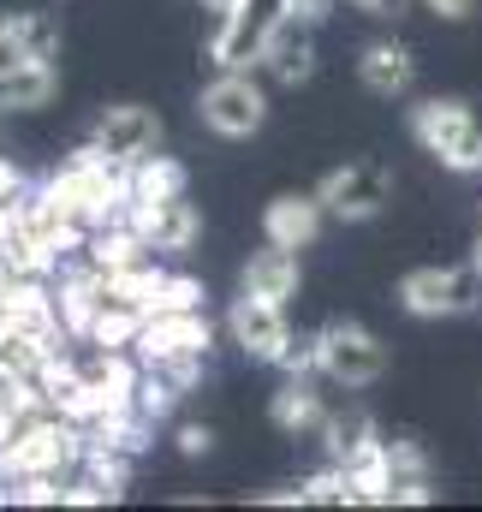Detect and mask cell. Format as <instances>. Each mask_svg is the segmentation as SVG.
I'll return each instance as SVG.
<instances>
[{
	"mask_svg": "<svg viewBox=\"0 0 482 512\" xmlns=\"http://www.w3.org/2000/svg\"><path fill=\"white\" fill-rule=\"evenodd\" d=\"M24 66V42H18V30H12V18L0 24V78H12Z\"/></svg>",
	"mask_w": 482,
	"mask_h": 512,
	"instance_id": "1f68e13d",
	"label": "cell"
},
{
	"mask_svg": "<svg viewBox=\"0 0 482 512\" xmlns=\"http://www.w3.org/2000/svg\"><path fill=\"white\" fill-rule=\"evenodd\" d=\"M304 501H316V507H352V501H363V495H358V483H352V471L334 465V471H322V477L304 483Z\"/></svg>",
	"mask_w": 482,
	"mask_h": 512,
	"instance_id": "83f0119b",
	"label": "cell"
},
{
	"mask_svg": "<svg viewBox=\"0 0 482 512\" xmlns=\"http://www.w3.org/2000/svg\"><path fill=\"white\" fill-rule=\"evenodd\" d=\"M346 471H352L363 501H393V453H387V441H363L346 459Z\"/></svg>",
	"mask_w": 482,
	"mask_h": 512,
	"instance_id": "603a6c76",
	"label": "cell"
},
{
	"mask_svg": "<svg viewBox=\"0 0 482 512\" xmlns=\"http://www.w3.org/2000/svg\"><path fill=\"white\" fill-rule=\"evenodd\" d=\"M227 328H233V340H239L256 364H280V352H286V340H292V334H286L280 304H274V298H262V292H244V298H233Z\"/></svg>",
	"mask_w": 482,
	"mask_h": 512,
	"instance_id": "9c48e42d",
	"label": "cell"
},
{
	"mask_svg": "<svg viewBox=\"0 0 482 512\" xmlns=\"http://www.w3.org/2000/svg\"><path fill=\"white\" fill-rule=\"evenodd\" d=\"M203 6H209V12H221V18H227V12H239L244 0H203Z\"/></svg>",
	"mask_w": 482,
	"mask_h": 512,
	"instance_id": "8d00e7d4",
	"label": "cell"
},
{
	"mask_svg": "<svg viewBox=\"0 0 482 512\" xmlns=\"http://www.w3.org/2000/svg\"><path fill=\"white\" fill-rule=\"evenodd\" d=\"M268 417H274V429H286V435H304V429H322V423H328L322 399L310 393V382H304V376H298L292 387H280V393H274Z\"/></svg>",
	"mask_w": 482,
	"mask_h": 512,
	"instance_id": "44dd1931",
	"label": "cell"
},
{
	"mask_svg": "<svg viewBox=\"0 0 482 512\" xmlns=\"http://www.w3.org/2000/svg\"><path fill=\"white\" fill-rule=\"evenodd\" d=\"M322 435H328V453H334V465H346L363 441H375V423H369L363 411H346V417H328V423H322Z\"/></svg>",
	"mask_w": 482,
	"mask_h": 512,
	"instance_id": "484cf974",
	"label": "cell"
},
{
	"mask_svg": "<svg viewBox=\"0 0 482 512\" xmlns=\"http://www.w3.org/2000/svg\"><path fill=\"white\" fill-rule=\"evenodd\" d=\"M143 251H149V239L137 227H96L90 233V268H102V274H120L131 262H143Z\"/></svg>",
	"mask_w": 482,
	"mask_h": 512,
	"instance_id": "cb8c5ba5",
	"label": "cell"
},
{
	"mask_svg": "<svg viewBox=\"0 0 482 512\" xmlns=\"http://www.w3.org/2000/svg\"><path fill=\"white\" fill-rule=\"evenodd\" d=\"M471 108L477 102H459V96H435V102H417L411 108V137L429 149V155H453V143L465 137V126H471Z\"/></svg>",
	"mask_w": 482,
	"mask_h": 512,
	"instance_id": "5bb4252c",
	"label": "cell"
},
{
	"mask_svg": "<svg viewBox=\"0 0 482 512\" xmlns=\"http://www.w3.org/2000/svg\"><path fill=\"white\" fill-rule=\"evenodd\" d=\"M161 197H185V167L167 155L131 161V203H161Z\"/></svg>",
	"mask_w": 482,
	"mask_h": 512,
	"instance_id": "7402d4cb",
	"label": "cell"
},
{
	"mask_svg": "<svg viewBox=\"0 0 482 512\" xmlns=\"http://www.w3.org/2000/svg\"><path fill=\"white\" fill-rule=\"evenodd\" d=\"M209 447H215V435H209L203 423H191V429H179V453H185V459H203Z\"/></svg>",
	"mask_w": 482,
	"mask_h": 512,
	"instance_id": "d6a6232c",
	"label": "cell"
},
{
	"mask_svg": "<svg viewBox=\"0 0 482 512\" xmlns=\"http://www.w3.org/2000/svg\"><path fill=\"white\" fill-rule=\"evenodd\" d=\"M102 304H108V274L102 268H78V274L60 280V322H66V334H90Z\"/></svg>",
	"mask_w": 482,
	"mask_h": 512,
	"instance_id": "2e32d148",
	"label": "cell"
},
{
	"mask_svg": "<svg viewBox=\"0 0 482 512\" xmlns=\"http://www.w3.org/2000/svg\"><path fill=\"white\" fill-rule=\"evenodd\" d=\"M137 358L179 376V382H191L197 364L209 358V322L197 310H155L143 322V334H137Z\"/></svg>",
	"mask_w": 482,
	"mask_h": 512,
	"instance_id": "7a4b0ae2",
	"label": "cell"
},
{
	"mask_svg": "<svg viewBox=\"0 0 482 512\" xmlns=\"http://www.w3.org/2000/svg\"><path fill=\"white\" fill-rule=\"evenodd\" d=\"M429 6H435V12H441V18H465V12H471V6H477V0H429Z\"/></svg>",
	"mask_w": 482,
	"mask_h": 512,
	"instance_id": "e575fe53",
	"label": "cell"
},
{
	"mask_svg": "<svg viewBox=\"0 0 482 512\" xmlns=\"http://www.w3.org/2000/svg\"><path fill=\"white\" fill-rule=\"evenodd\" d=\"M203 304V280H191V274H167L161 280V298H155V310H197ZM149 310V316H155Z\"/></svg>",
	"mask_w": 482,
	"mask_h": 512,
	"instance_id": "f1b7e54d",
	"label": "cell"
},
{
	"mask_svg": "<svg viewBox=\"0 0 482 512\" xmlns=\"http://www.w3.org/2000/svg\"><path fill=\"white\" fill-rule=\"evenodd\" d=\"M48 197L78 221V227H114L120 221V209H131V167L120 161H108L96 143L90 149H78L54 179H48Z\"/></svg>",
	"mask_w": 482,
	"mask_h": 512,
	"instance_id": "6da1fadb",
	"label": "cell"
},
{
	"mask_svg": "<svg viewBox=\"0 0 482 512\" xmlns=\"http://www.w3.org/2000/svg\"><path fill=\"white\" fill-rule=\"evenodd\" d=\"M387 191H393V179H387V167H375V161H346V167H334V173L316 185L322 209L340 215V221H369V215H381Z\"/></svg>",
	"mask_w": 482,
	"mask_h": 512,
	"instance_id": "8992f818",
	"label": "cell"
},
{
	"mask_svg": "<svg viewBox=\"0 0 482 512\" xmlns=\"http://www.w3.org/2000/svg\"><path fill=\"white\" fill-rule=\"evenodd\" d=\"M387 453H393V501L423 507L429 501V459H423V447L417 441H387Z\"/></svg>",
	"mask_w": 482,
	"mask_h": 512,
	"instance_id": "d4e9b609",
	"label": "cell"
},
{
	"mask_svg": "<svg viewBox=\"0 0 482 512\" xmlns=\"http://www.w3.org/2000/svg\"><path fill=\"white\" fill-rule=\"evenodd\" d=\"M322 197H298V191H286V197H274L268 209H262V233L274 239V245H286V251H304L316 233H322Z\"/></svg>",
	"mask_w": 482,
	"mask_h": 512,
	"instance_id": "9a60e30c",
	"label": "cell"
},
{
	"mask_svg": "<svg viewBox=\"0 0 482 512\" xmlns=\"http://www.w3.org/2000/svg\"><path fill=\"white\" fill-rule=\"evenodd\" d=\"M310 30H316V24L298 18V12H280V18H274L268 48H262V66H268L280 84H304V78L316 72V36H310Z\"/></svg>",
	"mask_w": 482,
	"mask_h": 512,
	"instance_id": "8fae6325",
	"label": "cell"
},
{
	"mask_svg": "<svg viewBox=\"0 0 482 512\" xmlns=\"http://www.w3.org/2000/svg\"><path fill=\"white\" fill-rule=\"evenodd\" d=\"M465 268H471V280H477V292H482V245L471 251V262H465Z\"/></svg>",
	"mask_w": 482,
	"mask_h": 512,
	"instance_id": "74e56055",
	"label": "cell"
},
{
	"mask_svg": "<svg viewBox=\"0 0 482 512\" xmlns=\"http://www.w3.org/2000/svg\"><path fill=\"white\" fill-rule=\"evenodd\" d=\"M197 114H203V126L221 131V137H250V131H262L268 102H262V90H256L244 72H221V78L197 96Z\"/></svg>",
	"mask_w": 482,
	"mask_h": 512,
	"instance_id": "52a82bcc",
	"label": "cell"
},
{
	"mask_svg": "<svg viewBox=\"0 0 482 512\" xmlns=\"http://www.w3.org/2000/svg\"><path fill=\"white\" fill-rule=\"evenodd\" d=\"M12 30H18V42H24V60H54V54H60V24H54V18L18 12Z\"/></svg>",
	"mask_w": 482,
	"mask_h": 512,
	"instance_id": "4316f807",
	"label": "cell"
},
{
	"mask_svg": "<svg viewBox=\"0 0 482 512\" xmlns=\"http://www.w3.org/2000/svg\"><path fill=\"white\" fill-rule=\"evenodd\" d=\"M131 227L149 239V251H185L197 239V209L185 197H161V203H131Z\"/></svg>",
	"mask_w": 482,
	"mask_h": 512,
	"instance_id": "4fadbf2b",
	"label": "cell"
},
{
	"mask_svg": "<svg viewBox=\"0 0 482 512\" xmlns=\"http://www.w3.org/2000/svg\"><path fill=\"white\" fill-rule=\"evenodd\" d=\"M54 66L48 60H24L12 78H0V114H30V108H48L54 102Z\"/></svg>",
	"mask_w": 482,
	"mask_h": 512,
	"instance_id": "d6986e66",
	"label": "cell"
},
{
	"mask_svg": "<svg viewBox=\"0 0 482 512\" xmlns=\"http://www.w3.org/2000/svg\"><path fill=\"white\" fill-rule=\"evenodd\" d=\"M244 292H262V298L286 304V298L298 292V256L268 239V251H256L250 256V268H244Z\"/></svg>",
	"mask_w": 482,
	"mask_h": 512,
	"instance_id": "ac0fdd59",
	"label": "cell"
},
{
	"mask_svg": "<svg viewBox=\"0 0 482 512\" xmlns=\"http://www.w3.org/2000/svg\"><path fill=\"white\" fill-rule=\"evenodd\" d=\"M316 346H322V376L340 387H369V382H381V370H387V346L369 328H358V322H328L316 334Z\"/></svg>",
	"mask_w": 482,
	"mask_h": 512,
	"instance_id": "277c9868",
	"label": "cell"
},
{
	"mask_svg": "<svg viewBox=\"0 0 482 512\" xmlns=\"http://www.w3.org/2000/svg\"><path fill=\"white\" fill-rule=\"evenodd\" d=\"M280 12H286V0H244L239 12L221 18V30H215V42H209V60H215L221 72H244L250 60H262L268 30H274Z\"/></svg>",
	"mask_w": 482,
	"mask_h": 512,
	"instance_id": "5b68a950",
	"label": "cell"
},
{
	"mask_svg": "<svg viewBox=\"0 0 482 512\" xmlns=\"http://www.w3.org/2000/svg\"><path fill=\"white\" fill-rule=\"evenodd\" d=\"M358 78L375 90V96H405V90H411V78H417V66H411V54H405V48L375 42V48H363Z\"/></svg>",
	"mask_w": 482,
	"mask_h": 512,
	"instance_id": "ffe728a7",
	"label": "cell"
},
{
	"mask_svg": "<svg viewBox=\"0 0 482 512\" xmlns=\"http://www.w3.org/2000/svg\"><path fill=\"white\" fill-rule=\"evenodd\" d=\"M125 489H114L108 477H96V471H84L72 489H66V507H108V501H120Z\"/></svg>",
	"mask_w": 482,
	"mask_h": 512,
	"instance_id": "f546056e",
	"label": "cell"
},
{
	"mask_svg": "<svg viewBox=\"0 0 482 512\" xmlns=\"http://www.w3.org/2000/svg\"><path fill=\"white\" fill-rule=\"evenodd\" d=\"M18 197H24V179H18V167H6V161H0V209H12Z\"/></svg>",
	"mask_w": 482,
	"mask_h": 512,
	"instance_id": "836d02e7",
	"label": "cell"
},
{
	"mask_svg": "<svg viewBox=\"0 0 482 512\" xmlns=\"http://www.w3.org/2000/svg\"><path fill=\"white\" fill-rule=\"evenodd\" d=\"M143 322H149V310L143 304H131V298H120L114 286H108V304L96 310V322H90V346L96 352H120V346H137V334H143Z\"/></svg>",
	"mask_w": 482,
	"mask_h": 512,
	"instance_id": "e0dca14e",
	"label": "cell"
},
{
	"mask_svg": "<svg viewBox=\"0 0 482 512\" xmlns=\"http://www.w3.org/2000/svg\"><path fill=\"white\" fill-rule=\"evenodd\" d=\"M108 161H143V155H155V143H161V120L149 114V108H137V102H120V108H108L102 120H96V137H90Z\"/></svg>",
	"mask_w": 482,
	"mask_h": 512,
	"instance_id": "30bf717a",
	"label": "cell"
},
{
	"mask_svg": "<svg viewBox=\"0 0 482 512\" xmlns=\"http://www.w3.org/2000/svg\"><path fill=\"white\" fill-rule=\"evenodd\" d=\"M447 167H459V173H471V167H482V108H471V126H465V137L453 143Z\"/></svg>",
	"mask_w": 482,
	"mask_h": 512,
	"instance_id": "4dcf8cb0",
	"label": "cell"
},
{
	"mask_svg": "<svg viewBox=\"0 0 482 512\" xmlns=\"http://www.w3.org/2000/svg\"><path fill=\"white\" fill-rule=\"evenodd\" d=\"M60 328H66L60 322V298H48L36 280H12V292H6V334H24V340L54 352Z\"/></svg>",
	"mask_w": 482,
	"mask_h": 512,
	"instance_id": "7c38bea8",
	"label": "cell"
},
{
	"mask_svg": "<svg viewBox=\"0 0 482 512\" xmlns=\"http://www.w3.org/2000/svg\"><path fill=\"white\" fill-rule=\"evenodd\" d=\"M0 459L12 477H54L60 465L78 459V429L54 417H24L0 435Z\"/></svg>",
	"mask_w": 482,
	"mask_h": 512,
	"instance_id": "3957f363",
	"label": "cell"
},
{
	"mask_svg": "<svg viewBox=\"0 0 482 512\" xmlns=\"http://www.w3.org/2000/svg\"><path fill=\"white\" fill-rule=\"evenodd\" d=\"M399 298L411 316H459L465 304H477V280L471 268H411L399 280Z\"/></svg>",
	"mask_w": 482,
	"mask_h": 512,
	"instance_id": "ba28073f",
	"label": "cell"
},
{
	"mask_svg": "<svg viewBox=\"0 0 482 512\" xmlns=\"http://www.w3.org/2000/svg\"><path fill=\"white\" fill-rule=\"evenodd\" d=\"M352 6H363V12H381V18H387V12H399L405 0H352Z\"/></svg>",
	"mask_w": 482,
	"mask_h": 512,
	"instance_id": "d590c367",
	"label": "cell"
}]
</instances>
